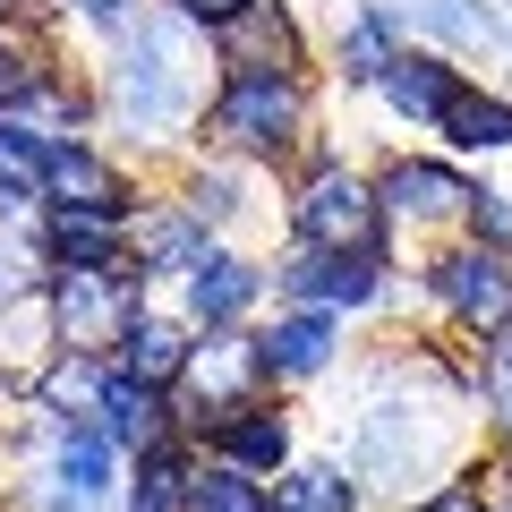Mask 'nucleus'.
<instances>
[{
    "instance_id": "20e7f679",
    "label": "nucleus",
    "mask_w": 512,
    "mask_h": 512,
    "mask_svg": "<svg viewBox=\"0 0 512 512\" xmlns=\"http://www.w3.org/2000/svg\"><path fill=\"white\" fill-rule=\"evenodd\" d=\"M291 231L299 248H342V256H367L384 239V197L376 180H359L350 163H316L291 197Z\"/></svg>"
},
{
    "instance_id": "423d86ee",
    "label": "nucleus",
    "mask_w": 512,
    "mask_h": 512,
    "mask_svg": "<svg viewBox=\"0 0 512 512\" xmlns=\"http://www.w3.org/2000/svg\"><path fill=\"white\" fill-rule=\"evenodd\" d=\"M214 60H222V77H299L308 43H299L291 0H239L214 26Z\"/></svg>"
},
{
    "instance_id": "c756f323",
    "label": "nucleus",
    "mask_w": 512,
    "mask_h": 512,
    "mask_svg": "<svg viewBox=\"0 0 512 512\" xmlns=\"http://www.w3.org/2000/svg\"><path fill=\"white\" fill-rule=\"evenodd\" d=\"M171 9H180L188 26H205V35H214V26H222V18H231V9H239V0H171Z\"/></svg>"
},
{
    "instance_id": "7c9ffc66",
    "label": "nucleus",
    "mask_w": 512,
    "mask_h": 512,
    "mask_svg": "<svg viewBox=\"0 0 512 512\" xmlns=\"http://www.w3.org/2000/svg\"><path fill=\"white\" fill-rule=\"evenodd\" d=\"M419 512H487V495H478V487H444V495H427Z\"/></svg>"
},
{
    "instance_id": "72a5a7b5",
    "label": "nucleus",
    "mask_w": 512,
    "mask_h": 512,
    "mask_svg": "<svg viewBox=\"0 0 512 512\" xmlns=\"http://www.w3.org/2000/svg\"><path fill=\"white\" fill-rule=\"evenodd\" d=\"M504 427H512V410H504Z\"/></svg>"
},
{
    "instance_id": "412c9836",
    "label": "nucleus",
    "mask_w": 512,
    "mask_h": 512,
    "mask_svg": "<svg viewBox=\"0 0 512 512\" xmlns=\"http://www.w3.org/2000/svg\"><path fill=\"white\" fill-rule=\"evenodd\" d=\"M188 495H197V470H188L180 444H154V453H137V487H128V512H188Z\"/></svg>"
},
{
    "instance_id": "7ed1b4c3",
    "label": "nucleus",
    "mask_w": 512,
    "mask_h": 512,
    "mask_svg": "<svg viewBox=\"0 0 512 512\" xmlns=\"http://www.w3.org/2000/svg\"><path fill=\"white\" fill-rule=\"evenodd\" d=\"M222 154H248V163H282L308 128V77H222L214 120Z\"/></svg>"
},
{
    "instance_id": "4468645a",
    "label": "nucleus",
    "mask_w": 512,
    "mask_h": 512,
    "mask_svg": "<svg viewBox=\"0 0 512 512\" xmlns=\"http://www.w3.org/2000/svg\"><path fill=\"white\" fill-rule=\"evenodd\" d=\"M256 291H265V274H256L248 256H205L197 274H188V316L197 325H231V316H248L256 308Z\"/></svg>"
},
{
    "instance_id": "9d476101",
    "label": "nucleus",
    "mask_w": 512,
    "mask_h": 512,
    "mask_svg": "<svg viewBox=\"0 0 512 512\" xmlns=\"http://www.w3.org/2000/svg\"><path fill=\"white\" fill-rule=\"evenodd\" d=\"M333 350H342V325L333 308H291L282 325L256 333V376L265 384H299V376H325Z\"/></svg>"
},
{
    "instance_id": "a878e982",
    "label": "nucleus",
    "mask_w": 512,
    "mask_h": 512,
    "mask_svg": "<svg viewBox=\"0 0 512 512\" xmlns=\"http://www.w3.org/2000/svg\"><path fill=\"white\" fill-rule=\"evenodd\" d=\"M410 18L436 26V35H453V43H495V18L470 9V0H410Z\"/></svg>"
},
{
    "instance_id": "1a4fd4ad",
    "label": "nucleus",
    "mask_w": 512,
    "mask_h": 512,
    "mask_svg": "<svg viewBox=\"0 0 512 512\" xmlns=\"http://www.w3.org/2000/svg\"><path fill=\"white\" fill-rule=\"evenodd\" d=\"M43 197L52 205H69V214H111V222H128V171L111 163L103 146H86V137H52V171H43Z\"/></svg>"
},
{
    "instance_id": "2eb2a0df",
    "label": "nucleus",
    "mask_w": 512,
    "mask_h": 512,
    "mask_svg": "<svg viewBox=\"0 0 512 512\" xmlns=\"http://www.w3.org/2000/svg\"><path fill=\"white\" fill-rule=\"evenodd\" d=\"M163 427H171V402L154 393V384H137L128 367H111V376H103V436L154 453V444H163Z\"/></svg>"
},
{
    "instance_id": "f3484780",
    "label": "nucleus",
    "mask_w": 512,
    "mask_h": 512,
    "mask_svg": "<svg viewBox=\"0 0 512 512\" xmlns=\"http://www.w3.org/2000/svg\"><path fill=\"white\" fill-rule=\"evenodd\" d=\"M402 52H410V43H402V18H393V9H359V18L333 35V69H342L350 86H376Z\"/></svg>"
},
{
    "instance_id": "b1692460",
    "label": "nucleus",
    "mask_w": 512,
    "mask_h": 512,
    "mask_svg": "<svg viewBox=\"0 0 512 512\" xmlns=\"http://www.w3.org/2000/svg\"><path fill=\"white\" fill-rule=\"evenodd\" d=\"M444 137H453L461 154H504L512 146V103H504V94H453Z\"/></svg>"
},
{
    "instance_id": "dca6fc26",
    "label": "nucleus",
    "mask_w": 512,
    "mask_h": 512,
    "mask_svg": "<svg viewBox=\"0 0 512 512\" xmlns=\"http://www.w3.org/2000/svg\"><path fill=\"white\" fill-rule=\"evenodd\" d=\"M120 367H128L137 384H154V393H171V384L197 367V342H188L171 316H137V325H128V342H120Z\"/></svg>"
},
{
    "instance_id": "c85d7f7f",
    "label": "nucleus",
    "mask_w": 512,
    "mask_h": 512,
    "mask_svg": "<svg viewBox=\"0 0 512 512\" xmlns=\"http://www.w3.org/2000/svg\"><path fill=\"white\" fill-rule=\"evenodd\" d=\"M478 231H487V248H512V197H495V188H478Z\"/></svg>"
},
{
    "instance_id": "f257e3e1",
    "label": "nucleus",
    "mask_w": 512,
    "mask_h": 512,
    "mask_svg": "<svg viewBox=\"0 0 512 512\" xmlns=\"http://www.w3.org/2000/svg\"><path fill=\"white\" fill-rule=\"evenodd\" d=\"M205 111V69H197V35H188V18L171 9V18H137L120 43V60H111V120L137 128V137H180L188 120Z\"/></svg>"
},
{
    "instance_id": "bb28decb",
    "label": "nucleus",
    "mask_w": 512,
    "mask_h": 512,
    "mask_svg": "<svg viewBox=\"0 0 512 512\" xmlns=\"http://www.w3.org/2000/svg\"><path fill=\"white\" fill-rule=\"evenodd\" d=\"M188 214L197 222H231L239 214V180L231 171H197V180H188Z\"/></svg>"
},
{
    "instance_id": "f03ea898",
    "label": "nucleus",
    "mask_w": 512,
    "mask_h": 512,
    "mask_svg": "<svg viewBox=\"0 0 512 512\" xmlns=\"http://www.w3.org/2000/svg\"><path fill=\"white\" fill-rule=\"evenodd\" d=\"M43 308H52V342L60 350H86V359H103V350L128 342V325L146 316V265H52L43 274Z\"/></svg>"
},
{
    "instance_id": "f8f14e48",
    "label": "nucleus",
    "mask_w": 512,
    "mask_h": 512,
    "mask_svg": "<svg viewBox=\"0 0 512 512\" xmlns=\"http://www.w3.org/2000/svg\"><path fill=\"white\" fill-rule=\"evenodd\" d=\"M214 453L231 461V470H282L291 461V419H282L274 402H239L214 419Z\"/></svg>"
},
{
    "instance_id": "473e14b6",
    "label": "nucleus",
    "mask_w": 512,
    "mask_h": 512,
    "mask_svg": "<svg viewBox=\"0 0 512 512\" xmlns=\"http://www.w3.org/2000/svg\"><path fill=\"white\" fill-rule=\"evenodd\" d=\"M9 18H18V0H0V26H9Z\"/></svg>"
},
{
    "instance_id": "ddd939ff",
    "label": "nucleus",
    "mask_w": 512,
    "mask_h": 512,
    "mask_svg": "<svg viewBox=\"0 0 512 512\" xmlns=\"http://www.w3.org/2000/svg\"><path fill=\"white\" fill-rule=\"evenodd\" d=\"M376 94L393 111H402V120H427V128H444V111H453V94H461V77L444 69L436 52H402L393 60V69L376 77Z\"/></svg>"
},
{
    "instance_id": "5701e85b",
    "label": "nucleus",
    "mask_w": 512,
    "mask_h": 512,
    "mask_svg": "<svg viewBox=\"0 0 512 512\" xmlns=\"http://www.w3.org/2000/svg\"><path fill=\"white\" fill-rule=\"evenodd\" d=\"M274 512H359V478L333 470V461H308V470H282Z\"/></svg>"
},
{
    "instance_id": "aec40b11",
    "label": "nucleus",
    "mask_w": 512,
    "mask_h": 512,
    "mask_svg": "<svg viewBox=\"0 0 512 512\" xmlns=\"http://www.w3.org/2000/svg\"><path fill=\"white\" fill-rule=\"evenodd\" d=\"M43 171H52V137L18 111H0V197H43Z\"/></svg>"
},
{
    "instance_id": "6ab92c4d",
    "label": "nucleus",
    "mask_w": 512,
    "mask_h": 512,
    "mask_svg": "<svg viewBox=\"0 0 512 512\" xmlns=\"http://www.w3.org/2000/svg\"><path fill=\"white\" fill-rule=\"evenodd\" d=\"M120 231H128V222H111V214H69V205H52V222H43L52 265H120Z\"/></svg>"
},
{
    "instance_id": "4be33fe9",
    "label": "nucleus",
    "mask_w": 512,
    "mask_h": 512,
    "mask_svg": "<svg viewBox=\"0 0 512 512\" xmlns=\"http://www.w3.org/2000/svg\"><path fill=\"white\" fill-rule=\"evenodd\" d=\"M111 461H120V444H111L103 427H77V436H60L52 478H60L69 495H86V504H103V495H111Z\"/></svg>"
},
{
    "instance_id": "0eeeda50",
    "label": "nucleus",
    "mask_w": 512,
    "mask_h": 512,
    "mask_svg": "<svg viewBox=\"0 0 512 512\" xmlns=\"http://www.w3.org/2000/svg\"><path fill=\"white\" fill-rule=\"evenodd\" d=\"M436 299L461 316V325H478V333H495V325H512V248H453V256H436Z\"/></svg>"
},
{
    "instance_id": "39448f33",
    "label": "nucleus",
    "mask_w": 512,
    "mask_h": 512,
    "mask_svg": "<svg viewBox=\"0 0 512 512\" xmlns=\"http://www.w3.org/2000/svg\"><path fill=\"white\" fill-rule=\"evenodd\" d=\"M444 453H453V436L436 427V410H427V402H376L359 419V436H350V461H359L367 478H384V487L427 478Z\"/></svg>"
},
{
    "instance_id": "a211bd4d",
    "label": "nucleus",
    "mask_w": 512,
    "mask_h": 512,
    "mask_svg": "<svg viewBox=\"0 0 512 512\" xmlns=\"http://www.w3.org/2000/svg\"><path fill=\"white\" fill-rule=\"evenodd\" d=\"M205 231H214V222H197L188 205H163V214L137 231V265H146V274H197L205 256H214Z\"/></svg>"
},
{
    "instance_id": "393cba45",
    "label": "nucleus",
    "mask_w": 512,
    "mask_h": 512,
    "mask_svg": "<svg viewBox=\"0 0 512 512\" xmlns=\"http://www.w3.org/2000/svg\"><path fill=\"white\" fill-rule=\"evenodd\" d=\"M188 512H274V495L256 487V470H197V495H188Z\"/></svg>"
},
{
    "instance_id": "2f4dec72",
    "label": "nucleus",
    "mask_w": 512,
    "mask_h": 512,
    "mask_svg": "<svg viewBox=\"0 0 512 512\" xmlns=\"http://www.w3.org/2000/svg\"><path fill=\"white\" fill-rule=\"evenodd\" d=\"M495 384L512 393V325H495Z\"/></svg>"
},
{
    "instance_id": "9b49d317",
    "label": "nucleus",
    "mask_w": 512,
    "mask_h": 512,
    "mask_svg": "<svg viewBox=\"0 0 512 512\" xmlns=\"http://www.w3.org/2000/svg\"><path fill=\"white\" fill-rule=\"evenodd\" d=\"M376 197H384L393 222H419V231H427V222H461L478 205V188L461 180V171H444V163H393L376 180Z\"/></svg>"
},
{
    "instance_id": "6e6552de",
    "label": "nucleus",
    "mask_w": 512,
    "mask_h": 512,
    "mask_svg": "<svg viewBox=\"0 0 512 512\" xmlns=\"http://www.w3.org/2000/svg\"><path fill=\"white\" fill-rule=\"evenodd\" d=\"M274 282L299 299V308H367L384 291V256H342V248H299L274 265Z\"/></svg>"
},
{
    "instance_id": "cd10ccee",
    "label": "nucleus",
    "mask_w": 512,
    "mask_h": 512,
    "mask_svg": "<svg viewBox=\"0 0 512 512\" xmlns=\"http://www.w3.org/2000/svg\"><path fill=\"white\" fill-rule=\"evenodd\" d=\"M52 9H77V18L103 26V35H128V18H137V0H52Z\"/></svg>"
}]
</instances>
